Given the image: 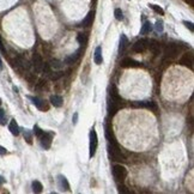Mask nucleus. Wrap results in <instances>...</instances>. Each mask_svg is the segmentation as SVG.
Segmentation results:
<instances>
[{
  "label": "nucleus",
  "mask_w": 194,
  "mask_h": 194,
  "mask_svg": "<svg viewBox=\"0 0 194 194\" xmlns=\"http://www.w3.org/2000/svg\"><path fill=\"white\" fill-rule=\"evenodd\" d=\"M147 43H149V40H146V39H140V40H138V41L133 44L132 49H133V52H136V53H143V52H145V50L147 49Z\"/></svg>",
  "instance_id": "7"
},
{
  "label": "nucleus",
  "mask_w": 194,
  "mask_h": 194,
  "mask_svg": "<svg viewBox=\"0 0 194 194\" xmlns=\"http://www.w3.org/2000/svg\"><path fill=\"white\" fill-rule=\"evenodd\" d=\"M6 153H7V150H6L4 146H1V145H0V155H1V156H4V155H6Z\"/></svg>",
  "instance_id": "39"
},
{
  "label": "nucleus",
  "mask_w": 194,
  "mask_h": 194,
  "mask_svg": "<svg viewBox=\"0 0 194 194\" xmlns=\"http://www.w3.org/2000/svg\"><path fill=\"white\" fill-rule=\"evenodd\" d=\"M59 182H60V187H61L64 191H69V183L65 176L60 175V176H59Z\"/></svg>",
  "instance_id": "23"
},
{
  "label": "nucleus",
  "mask_w": 194,
  "mask_h": 194,
  "mask_svg": "<svg viewBox=\"0 0 194 194\" xmlns=\"http://www.w3.org/2000/svg\"><path fill=\"white\" fill-rule=\"evenodd\" d=\"M150 30H151V24H150L149 22H145L144 25H143V28H141V30H140V34H141V35H146V34L150 32Z\"/></svg>",
  "instance_id": "28"
},
{
  "label": "nucleus",
  "mask_w": 194,
  "mask_h": 194,
  "mask_svg": "<svg viewBox=\"0 0 194 194\" xmlns=\"http://www.w3.org/2000/svg\"><path fill=\"white\" fill-rule=\"evenodd\" d=\"M114 16H115V18H116L118 21H122V19H124V13H122V11H121L120 9H116V10L114 11Z\"/></svg>",
  "instance_id": "30"
},
{
  "label": "nucleus",
  "mask_w": 194,
  "mask_h": 194,
  "mask_svg": "<svg viewBox=\"0 0 194 194\" xmlns=\"http://www.w3.org/2000/svg\"><path fill=\"white\" fill-rule=\"evenodd\" d=\"M183 24L189 29L191 31H193V23H192V22H187V21H185V22H183Z\"/></svg>",
  "instance_id": "38"
},
{
  "label": "nucleus",
  "mask_w": 194,
  "mask_h": 194,
  "mask_svg": "<svg viewBox=\"0 0 194 194\" xmlns=\"http://www.w3.org/2000/svg\"><path fill=\"white\" fill-rule=\"evenodd\" d=\"M43 64H44V61H43L42 56L40 55V54H37V53H35V54L32 55V66H34V69H35V71H36L37 73H41L42 72Z\"/></svg>",
  "instance_id": "8"
},
{
  "label": "nucleus",
  "mask_w": 194,
  "mask_h": 194,
  "mask_svg": "<svg viewBox=\"0 0 194 194\" xmlns=\"http://www.w3.org/2000/svg\"><path fill=\"white\" fill-rule=\"evenodd\" d=\"M120 193H129V189H127V187L126 186H119V189H118Z\"/></svg>",
  "instance_id": "37"
},
{
  "label": "nucleus",
  "mask_w": 194,
  "mask_h": 194,
  "mask_svg": "<svg viewBox=\"0 0 194 194\" xmlns=\"http://www.w3.org/2000/svg\"><path fill=\"white\" fill-rule=\"evenodd\" d=\"M49 101H50L52 106H54L56 108H60L64 104V99H62V97L60 95H52L50 98H49Z\"/></svg>",
  "instance_id": "17"
},
{
  "label": "nucleus",
  "mask_w": 194,
  "mask_h": 194,
  "mask_svg": "<svg viewBox=\"0 0 194 194\" xmlns=\"http://www.w3.org/2000/svg\"><path fill=\"white\" fill-rule=\"evenodd\" d=\"M42 188H43V186H42V183L40 181H34L32 182V191L35 193H41Z\"/></svg>",
  "instance_id": "26"
},
{
  "label": "nucleus",
  "mask_w": 194,
  "mask_h": 194,
  "mask_svg": "<svg viewBox=\"0 0 194 194\" xmlns=\"http://www.w3.org/2000/svg\"><path fill=\"white\" fill-rule=\"evenodd\" d=\"M134 107H140V108H146V109H150L151 111H157L158 107L157 104L152 102V101H144V102H136L134 103Z\"/></svg>",
  "instance_id": "10"
},
{
  "label": "nucleus",
  "mask_w": 194,
  "mask_h": 194,
  "mask_svg": "<svg viewBox=\"0 0 194 194\" xmlns=\"http://www.w3.org/2000/svg\"><path fill=\"white\" fill-rule=\"evenodd\" d=\"M186 2H189L191 5H193V0H186Z\"/></svg>",
  "instance_id": "43"
},
{
  "label": "nucleus",
  "mask_w": 194,
  "mask_h": 194,
  "mask_svg": "<svg viewBox=\"0 0 194 194\" xmlns=\"http://www.w3.org/2000/svg\"><path fill=\"white\" fill-rule=\"evenodd\" d=\"M42 72L44 73V76H46V77H49V76L52 74L53 69H52V67L49 66V64L44 62V64H43V67H42Z\"/></svg>",
  "instance_id": "27"
},
{
  "label": "nucleus",
  "mask_w": 194,
  "mask_h": 194,
  "mask_svg": "<svg viewBox=\"0 0 194 194\" xmlns=\"http://www.w3.org/2000/svg\"><path fill=\"white\" fill-rule=\"evenodd\" d=\"M149 6H150V7L152 9V10L155 11V12H156V13L164 14V10H163V9L161 7V6H158V5H152V4H151V5H149Z\"/></svg>",
  "instance_id": "29"
},
{
  "label": "nucleus",
  "mask_w": 194,
  "mask_h": 194,
  "mask_svg": "<svg viewBox=\"0 0 194 194\" xmlns=\"http://www.w3.org/2000/svg\"><path fill=\"white\" fill-rule=\"evenodd\" d=\"M94 61L96 65L103 64V56H102V47H97L95 49V55H94Z\"/></svg>",
  "instance_id": "18"
},
{
  "label": "nucleus",
  "mask_w": 194,
  "mask_h": 194,
  "mask_svg": "<svg viewBox=\"0 0 194 194\" xmlns=\"http://www.w3.org/2000/svg\"><path fill=\"white\" fill-rule=\"evenodd\" d=\"M4 65H2V61H1V58H0V69H2Z\"/></svg>",
  "instance_id": "42"
},
{
  "label": "nucleus",
  "mask_w": 194,
  "mask_h": 194,
  "mask_svg": "<svg viewBox=\"0 0 194 194\" xmlns=\"http://www.w3.org/2000/svg\"><path fill=\"white\" fill-rule=\"evenodd\" d=\"M128 47V39L126 37V35H121V39H120V47H119V52L120 53H124L125 49Z\"/></svg>",
  "instance_id": "19"
},
{
  "label": "nucleus",
  "mask_w": 194,
  "mask_h": 194,
  "mask_svg": "<svg viewBox=\"0 0 194 194\" xmlns=\"http://www.w3.org/2000/svg\"><path fill=\"white\" fill-rule=\"evenodd\" d=\"M113 176H114L115 181H118V182H124L126 176H127V170H126V168L124 166H121V164H115V166H113Z\"/></svg>",
  "instance_id": "2"
},
{
  "label": "nucleus",
  "mask_w": 194,
  "mask_h": 194,
  "mask_svg": "<svg viewBox=\"0 0 194 194\" xmlns=\"http://www.w3.org/2000/svg\"><path fill=\"white\" fill-rule=\"evenodd\" d=\"M180 65L185 66L187 69H193V55L191 53H186L183 54V56L180 59Z\"/></svg>",
  "instance_id": "9"
},
{
  "label": "nucleus",
  "mask_w": 194,
  "mask_h": 194,
  "mask_svg": "<svg viewBox=\"0 0 194 194\" xmlns=\"http://www.w3.org/2000/svg\"><path fill=\"white\" fill-rule=\"evenodd\" d=\"M9 129H10V132H11L13 136H18V134H19V127H18V125H17V122H16L14 119L11 120V122H10V125H9Z\"/></svg>",
  "instance_id": "21"
},
{
  "label": "nucleus",
  "mask_w": 194,
  "mask_h": 194,
  "mask_svg": "<svg viewBox=\"0 0 194 194\" xmlns=\"http://www.w3.org/2000/svg\"><path fill=\"white\" fill-rule=\"evenodd\" d=\"M4 182H5V179H4L2 176H0V185H2Z\"/></svg>",
  "instance_id": "41"
},
{
  "label": "nucleus",
  "mask_w": 194,
  "mask_h": 194,
  "mask_svg": "<svg viewBox=\"0 0 194 194\" xmlns=\"http://www.w3.org/2000/svg\"><path fill=\"white\" fill-rule=\"evenodd\" d=\"M36 90H37V91L48 90V82H47V79H44V78L40 79V80L37 82V84H36Z\"/></svg>",
  "instance_id": "20"
},
{
  "label": "nucleus",
  "mask_w": 194,
  "mask_h": 194,
  "mask_svg": "<svg viewBox=\"0 0 194 194\" xmlns=\"http://www.w3.org/2000/svg\"><path fill=\"white\" fill-rule=\"evenodd\" d=\"M27 79L29 80V83H35V80H36V77H35V74H32V73H28V76H27Z\"/></svg>",
  "instance_id": "33"
},
{
  "label": "nucleus",
  "mask_w": 194,
  "mask_h": 194,
  "mask_svg": "<svg viewBox=\"0 0 194 194\" xmlns=\"http://www.w3.org/2000/svg\"><path fill=\"white\" fill-rule=\"evenodd\" d=\"M82 53V49H79V50H77L74 54H72V55H69V56H67L66 59H65V64H67V65H72V64H74V62H77L78 61V59L80 58V54Z\"/></svg>",
  "instance_id": "16"
},
{
  "label": "nucleus",
  "mask_w": 194,
  "mask_h": 194,
  "mask_svg": "<svg viewBox=\"0 0 194 194\" xmlns=\"http://www.w3.org/2000/svg\"><path fill=\"white\" fill-rule=\"evenodd\" d=\"M5 124H6L5 111H4V109H0V125H5Z\"/></svg>",
  "instance_id": "31"
},
{
  "label": "nucleus",
  "mask_w": 194,
  "mask_h": 194,
  "mask_svg": "<svg viewBox=\"0 0 194 194\" xmlns=\"http://www.w3.org/2000/svg\"><path fill=\"white\" fill-rule=\"evenodd\" d=\"M156 30H157L158 32H162V31H163V23H162V22L158 21V22L156 23Z\"/></svg>",
  "instance_id": "35"
},
{
  "label": "nucleus",
  "mask_w": 194,
  "mask_h": 194,
  "mask_svg": "<svg viewBox=\"0 0 194 194\" xmlns=\"http://www.w3.org/2000/svg\"><path fill=\"white\" fill-rule=\"evenodd\" d=\"M30 98V101L32 102V104L37 108V109H40L42 111H47L49 109V104L44 101V99H42V98H39V97H32V96H29Z\"/></svg>",
  "instance_id": "4"
},
{
  "label": "nucleus",
  "mask_w": 194,
  "mask_h": 194,
  "mask_svg": "<svg viewBox=\"0 0 194 194\" xmlns=\"http://www.w3.org/2000/svg\"><path fill=\"white\" fill-rule=\"evenodd\" d=\"M94 19H95V11H90L89 13L86 14V17H85L83 21H82L80 25H82L83 28H89V27H91V25H92Z\"/></svg>",
  "instance_id": "14"
},
{
  "label": "nucleus",
  "mask_w": 194,
  "mask_h": 194,
  "mask_svg": "<svg viewBox=\"0 0 194 194\" xmlns=\"http://www.w3.org/2000/svg\"><path fill=\"white\" fill-rule=\"evenodd\" d=\"M106 138L108 140V144H118L116 138H115V134L113 132V127L110 126V124H107L106 126Z\"/></svg>",
  "instance_id": "13"
},
{
  "label": "nucleus",
  "mask_w": 194,
  "mask_h": 194,
  "mask_svg": "<svg viewBox=\"0 0 194 194\" xmlns=\"http://www.w3.org/2000/svg\"><path fill=\"white\" fill-rule=\"evenodd\" d=\"M77 41L79 42L80 44H86L89 41V35L88 32H79L77 36Z\"/></svg>",
  "instance_id": "25"
},
{
  "label": "nucleus",
  "mask_w": 194,
  "mask_h": 194,
  "mask_svg": "<svg viewBox=\"0 0 194 194\" xmlns=\"http://www.w3.org/2000/svg\"><path fill=\"white\" fill-rule=\"evenodd\" d=\"M64 74H65V73H64L61 69H58V71H53V72H52V74L49 76V78H50L53 82H55V80H59L60 78H62Z\"/></svg>",
  "instance_id": "24"
},
{
  "label": "nucleus",
  "mask_w": 194,
  "mask_h": 194,
  "mask_svg": "<svg viewBox=\"0 0 194 194\" xmlns=\"http://www.w3.org/2000/svg\"><path fill=\"white\" fill-rule=\"evenodd\" d=\"M0 106H1V99H0Z\"/></svg>",
  "instance_id": "44"
},
{
  "label": "nucleus",
  "mask_w": 194,
  "mask_h": 194,
  "mask_svg": "<svg viewBox=\"0 0 194 194\" xmlns=\"http://www.w3.org/2000/svg\"><path fill=\"white\" fill-rule=\"evenodd\" d=\"M0 52H1L4 55H6V49H5V46H4V42H2L1 36H0Z\"/></svg>",
  "instance_id": "36"
},
{
  "label": "nucleus",
  "mask_w": 194,
  "mask_h": 194,
  "mask_svg": "<svg viewBox=\"0 0 194 194\" xmlns=\"http://www.w3.org/2000/svg\"><path fill=\"white\" fill-rule=\"evenodd\" d=\"M108 156L111 161H126V157L119 144H108Z\"/></svg>",
  "instance_id": "1"
},
{
  "label": "nucleus",
  "mask_w": 194,
  "mask_h": 194,
  "mask_svg": "<svg viewBox=\"0 0 194 194\" xmlns=\"http://www.w3.org/2000/svg\"><path fill=\"white\" fill-rule=\"evenodd\" d=\"M97 146H98L97 133H96V131H95V128H92V129L90 131V147H89V150H90V157H91V158H92V157L95 156V153H96Z\"/></svg>",
  "instance_id": "3"
},
{
  "label": "nucleus",
  "mask_w": 194,
  "mask_h": 194,
  "mask_svg": "<svg viewBox=\"0 0 194 194\" xmlns=\"http://www.w3.org/2000/svg\"><path fill=\"white\" fill-rule=\"evenodd\" d=\"M49 66L52 67V69H61L64 66V62L58 60V59H52L49 62Z\"/></svg>",
  "instance_id": "22"
},
{
  "label": "nucleus",
  "mask_w": 194,
  "mask_h": 194,
  "mask_svg": "<svg viewBox=\"0 0 194 194\" xmlns=\"http://www.w3.org/2000/svg\"><path fill=\"white\" fill-rule=\"evenodd\" d=\"M52 138H53V133H49V132H43L42 136L40 137V144L44 150H48L52 145Z\"/></svg>",
  "instance_id": "5"
},
{
  "label": "nucleus",
  "mask_w": 194,
  "mask_h": 194,
  "mask_svg": "<svg viewBox=\"0 0 194 194\" xmlns=\"http://www.w3.org/2000/svg\"><path fill=\"white\" fill-rule=\"evenodd\" d=\"M43 132H44V131H42L39 126H35V127H34V133H35V136H36L37 138H40V137H41Z\"/></svg>",
  "instance_id": "32"
},
{
  "label": "nucleus",
  "mask_w": 194,
  "mask_h": 194,
  "mask_svg": "<svg viewBox=\"0 0 194 194\" xmlns=\"http://www.w3.org/2000/svg\"><path fill=\"white\" fill-rule=\"evenodd\" d=\"M24 139L28 141V144H32V138H31V134L29 132H25L24 133Z\"/></svg>",
  "instance_id": "34"
},
{
  "label": "nucleus",
  "mask_w": 194,
  "mask_h": 194,
  "mask_svg": "<svg viewBox=\"0 0 194 194\" xmlns=\"http://www.w3.org/2000/svg\"><path fill=\"white\" fill-rule=\"evenodd\" d=\"M120 106H121V103H118V102H114V101H110V99H109L108 106H107V109H108L109 116H114V115L119 111Z\"/></svg>",
  "instance_id": "15"
},
{
  "label": "nucleus",
  "mask_w": 194,
  "mask_h": 194,
  "mask_svg": "<svg viewBox=\"0 0 194 194\" xmlns=\"http://www.w3.org/2000/svg\"><path fill=\"white\" fill-rule=\"evenodd\" d=\"M109 99L114 101V102H118V103H121V101H122V98L119 94V90L115 85H111L109 88Z\"/></svg>",
  "instance_id": "12"
},
{
  "label": "nucleus",
  "mask_w": 194,
  "mask_h": 194,
  "mask_svg": "<svg viewBox=\"0 0 194 194\" xmlns=\"http://www.w3.org/2000/svg\"><path fill=\"white\" fill-rule=\"evenodd\" d=\"M179 54V48L175 46V44H168L164 49V56L169 58V59H173Z\"/></svg>",
  "instance_id": "11"
},
{
  "label": "nucleus",
  "mask_w": 194,
  "mask_h": 194,
  "mask_svg": "<svg viewBox=\"0 0 194 194\" xmlns=\"http://www.w3.org/2000/svg\"><path fill=\"white\" fill-rule=\"evenodd\" d=\"M121 66L124 69H138V67H143V64L132 58H125L121 61Z\"/></svg>",
  "instance_id": "6"
},
{
  "label": "nucleus",
  "mask_w": 194,
  "mask_h": 194,
  "mask_svg": "<svg viewBox=\"0 0 194 194\" xmlns=\"http://www.w3.org/2000/svg\"><path fill=\"white\" fill-rule=\"evenodd\" d=\"M77 120H78V113H74V115H73V119H72L73 124H77Z\"/></svg>",
  "instance_id": "40"
}]
</instances>
